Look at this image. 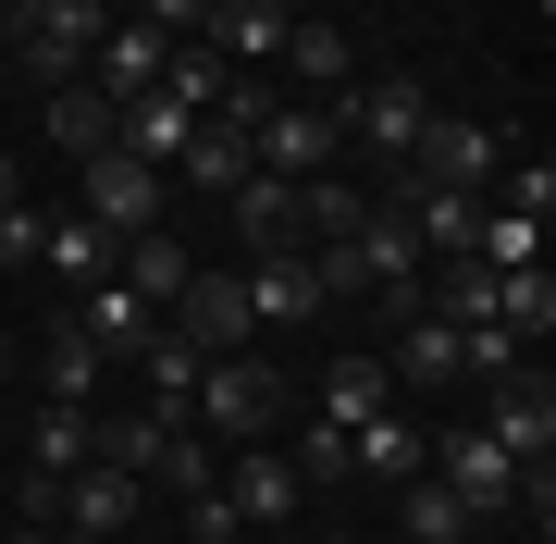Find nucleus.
Listing matches in <instances>:
<instances>
[{
	"instance_id": "1",
	"label": "nucleus",
	"mask_w": 556,
	"mask_h": 544,
	"mask_svg": "<svg viewBox=\"0 0 556 544\" xmlns=\"http://www.w3.org/2000/svg\"><path fill=\"white\" fill-rule=\"evenodd\" d=\"M334 124H346L358 162H371V186H383V174L420 149V124H433V87H420V75H358L346 100H334Z\"/></svg>"
},
{
	"instance_id": "16",
	"label": "nucleus",
	"mask_w": 556,
	"mask_h": 544,
	"mask_svg": "<svg viewBox=\"0 0 556 544\" xmlns=\"http://www.w3.org/2000/svg\"><path fill=\"white\" fill-rule=\"evenodd\" d=\"M100 383H112V359H100V334H87L75 309H62V322L38 334V396H50V408H87V396H100Z\"/></svg>"
},
{
	"instance_id": "28",
	"label": "nucleus",
	"mask_w": 556,
	"mask_h": 544,
	"mask_svg": "<svg viewBox=\"0 0 556 544\" xmlns=\"http://www.w3.org/2000/svg\"><path fill=\"white\" fill-rule=\"evenodd\" d=\"M25 470H38V483L87 470V408H50V396H38V421H25Z\"/></svg>"
},
{
	"instance_id": "33",
	"label": "nucleus",
	"mask_w": 556,
	"mask_h": 544,
	"mask_svg": "<svg viewBox=\"0 0 556 544\" xmlns=\"http://www.w3.org/2000/svg\"><path fill=\"white\" fill-rule=\"evenodd\" d=\"M13 199H38V186H25V162H13V149H0V211H13Z\"/></svg>"
},
{
	"instance_id": "15",
	"label": "nucleus",
	"mask_w": 556,
	"mask_h": 544,
	"mask_svg": "<svg viewBox=\"0 0 556 544\" xmlns=\"http://www.w3.org/2000/svg\"><path fill=\"white\" fill-rule=\"evenodd\" d=\"M285 25H298V13H273V0H211V13H199V50H223L236 75H273V62H285Z\"/></svg>"
},
{
	"instance_id": "30",
	"label": "nucleus",
	"mask_w": 556,
	"mask_h": 544,
	"mask_svg": "<svg viewBox=\"0 0 556 544\" xmlns=\"http://www.w3.org/2000/svg\"><path fill=\"white\" fill-rule=\"evenodd\" d=\"M495 322H507L519 346H544V334H556V284H544V273H495Z\"/></svg>"
},
{
	"instance_id": "12",
	"label": "nucleus",
	"mask_w": 556,
	"mask_h": 544,
	"mask_svg": "<svg viewBox=\"0 0 556 544\" xmlns=\"http://www.w3.org/2000/svg\"><path fill=\"white\" fill-rule=\"evenodd\" d=\"M482 433H495L519 470H556V396H544V371H495L482 383Z\"/></svg>"
},
{
	"instance_id": "11",
	"label": "nucleus",
	"mask_w": 556,
	"mask_h": 544,
	"mask_svg": "<svg viewBox=\"0 0 556 544\" xmlns=\"http://www.w3.org/2000/svg\"><path fill=\"white\" fill-rule=\"evenodd\" d=\"M137 470H100V458H87V470H62V483L38 495L50 507V532H100V544H124V532H137Z\"/></svg>"
},
{
	"instance_id": "36",
	"label": "nucleus",
	"mask_w": 556,
	"mask_h": 544,
	"mask_svg": "<svg viewBox=\"0 0 556 544\" xmlns=\"http://www.w3.org/2000/svg\"><path fill=\"white\" fill-rule=\"evenodd\" d=\"M13 359H25V346H13V322H0V383H13Z\"/></svg>"
},
{
	"instance_id": "29",
	"label": "nucleus",
	"mask_w": 556,
	"mask_h": 544,
	"mask_svg": "<svg viewBox=\"0 0 556 544\" xmlns=\"http://www.w3.org/2000/svg\"><path fill=\"white\" fill-rule=\"evenodd\" d=\"M149 483H161V495H211V483H223V445H211L199 421H174V445H161Z\"/></svg>"
},
{
	"instance_id": "20",
	"label": "nucleus",
	"mask_w": 556,
	"mask_h": 544,
	"mask_svg": "<svg viewBox=\"0 0 556 544\" xmlns=\"http://www.w3.org/2000/svg\"><path fill=\"white\" fill-rule=\"evenodd\" d=\"M186 273H199V248H186L174 223H149V236H124V248H112V284H137L149 309H174V284H186Z\"/></svg>"
},
{
	"instance_id": "32",
	"label": "nucleus",
	"mask_w": 556,
	"mask_h": 544,
	"mask_svg": "<svg viewBox=\"0 0 556 544\" xmlns=\"http://www.w3.org/2000/svg\"><path fill=\"white\" fill-rule=\"evenodd\" d=\"M186 532H199V544H236V507H223V483H211V495H186Z\"/></svg>"
},
{
	"instance_id": "6",
	"label": "nucleus",
	"mask_w": 556,
	"mask_h": 544,
	"mask_svg": "<svg viewBox=\"0 0 556 544\" xmlns=\"http://www.w3.org/2000/svg\"><path fill=\"white\" fill-rule=\"evenodd\" d=\"M223 507H236V532H298L309 483H298V458L260 433V445H223Z\"/></svg>"
},
{
	"instance_id": "25",
	"label": "nucleus",
	"mask_w": 556,
	"mask_h": 544,
	"mask_svg": "<svg viewBox=\"0 0 556 544\" xmlns=\"http://www.w3.org/2000/svg\"><path fill=\"white\" fill-rule=\"evenodd\" d=\"M248 174H260V162H248V137H236V124H211V112H199V137H186L174 186H199V199H236Z\"/></svg>"
},
{
	"instance_id": "5",
	"label": "nucleus",
	"mask_w": 556,
	"mask_h": 544,
	"mask_svg": "<svg viewBox=\"0 0 556 544\" xmlns=\"http://www.w3.org/2000/svg\"><path fill=\"white\" fill-rule=\"evenodd\" d=\"M507 124H482V112H433V124H420V149H408V162L396 174H420V186H457V199H482V186H495L507 174Z\"/></svg>"
},
{
	"instance_id": "37",
	"label": "nucleus",
	"mask_w": 556,
	"mask_h": 544,
	"mask_svg": "<svg viewBox=\"0 0 556 544\" xmlns=\"http://www.w3.org/2000/svg\"><path fill=\"white\" fill-rule=\"evenodd\" d=\"M309 544H358V532H309Z\"/></svg>"
},
{
	"instance_id": "10",
	"label": "nucleus",
	"mask_w": 556,
	"mask_h": 544,
	"mask_svg": "<svg viewBox=\"0 0 556 544\" xmlns=\"http://www.w3.org/2000/svg\"><path fill=\"white\" fill-rule=\"evenodd\" d=\"M112 13H124V0H38V13H25V38H13V62H25V75H50V87H75Z\"/></svg>"
},
{
	"instance_id": "8",
	"label": "nucleus",
	"mask_w": 556,
	"mask_h": 544,
	"mask_svg": "<svg viewBox=\"0 0 556 544\" xmlns=\"http://www.w3.org/2000/svg\"><path fill=\"white\" fill-rule=\"evenodd\" d=\"M420 470H433L445 495H470L482 520H507V507H519V458H507V445L482 433V421H445L433 445H420Z\"/></svg>"
},
{
	"instance_id": "2",
	"label": "nucleus",
	"mask_w": 556,
	"mask_h": 544,
	"mask_svg": "<svg viewBox=\"0 0 556 544\" xmlns=\"http://www.w3.org/2000/svg\"><path fill=\"white\" fill-rule=\"evenodd\" d=\"M75 211L124 248V236H149V223H174V174H149L137 149L112 137V149H87V162H75Z\"/></svg>"
},
{
	"instance_id": "19",
	"label": "nucleus",
	"mask_w": 556,
	"mask_h": 544,
	"mask_svg": "<svg viewBox=\"0 0 556 544\" xmlns=\"http://www.w3.org/2000/svg\"><path fill=\"white\" fill-rule=\"evenodd\" d=\"M223 223H236L248 261H273V248H298V186H285V174H248L236 199H223Z\"/></svg>"
},
{
	"instance_id": "26",
	"label": "nucleus",
	"mask_w": 556,
	"mask_h": 544,
	"mask_svg": "<svg viewBox=\"0 0 556 544\" xmlns=\"http://www.w3.org/2000/svg\"><path fill=\"white\" fill-rule=\"evenodd\" d=\"M383 408H396V371H383V359H334V371H321V421H334V433L383 421Z\"/></svg>"
},
{
	"instance_id": "38",
	"label": "nucleus",
	"mask_w": 556,
	"mask_h": 544,
	"mask_svg": "<svg viewBox=\"0 0 556 544\" xmlns=\"http://www.w3.org/2000/svg\"><path fill=\"white\" fill-rule=\"evenodd\" d=\"M62 544H100V532H62Z\"/></svg>"
},
{
	"instance_id": "24",
	"label": "nucleus",
	"mask_w": 556,
	"mask_h": 544,
	"mask_svg": "<svg viewBox=\"0 0 556 544\" xmlns=\"http://www.w3.org/2000/svg\"><path fill=\"white\" fill-rule=\"evenodd\" d=\"M38 273H62V284L87 298V284L112 273V236H100L87 211H50V223H38Z\"/></svg>"
},
{
	"instance_id": "4",
	"label": "nucleus",
	"mask_w": 556,
	"mask_h": 544,
	"mask_svg": "<svg viewBox=\"0 0 556 544\" xmlns=\"http://www.w3.org/2000/svg\"><path fill=\"white\" fill-rule=\"evenodd\" d=\"M248 162H260V174H285V186L334 174V162H346V124H334V100H285V87H273V112L248 124Z\"/></svg>"
},
{
	"instance_id": "21",
	"label": "nucleus",
	"mask_w": 556,
	"mask_h": 544,
	"mask_svg": "<svg viewBox=\"0 0 556 544\" xmlns=\"http://www.w3.org/2000/svg\"><path fill=\"white\" fill-rule=\"evenodd\" d=\"M420 445H433V433H420V421H408V396H396L383 421H358V433H346V483H408Z\"/></svg>"
},
{
	"instance_id": "14",
	"label": "nucleus",
	"mask_w": 556,
	"mask_h": 544,
	"mask_svg": "<svg viewBox=\"0 0 556 544\" xmlns=\"http://www.w3.org/2000/svg\"><path fill=\"white\" fill-rule=\"evenodd\" d=\"M273 87H285V100H346V87H358V62H346V38H334L321 13H298V25H285Z\"/></svg>"
},
{
	"instance_id": "9",
	"label": "nucleus",
	"mask_w": 556,
	"mask_h": 544,
	"mask_svg": "<svg viewBox=\"0 0 556 544\" xmlns=\"http://www.w3.org/2000/svg\"><path fill=\"white\" fill-rule=\"evenodd\" d=\"M161 322L199 346V359H236V346H260V334H248V284H236V261H199V273L174 284V309H161Z\"/></svg>"
},
{
	"instance_id": "22",
	"label": "nucleus",
	"mask_w": 556,
	"mask_h": 544,
	"mask_svg": "<svg viewBox=\"0 0 556 544\" xmlns=\"http://www.w3.org/2000/svg\"><path fill=\"white\" fill-rule=\"evenodd\" d=\"M75 322L100 334V359H137V346L161 334V309L137 298V284H112V273H100V284H87V298H75Z\"/></svg>"
},
{
	"instance_id": "18",
	"label": "nucleus",
	"mask_w": 556,
	"mask_h": 544,
	"mask_svg": "<svg viewBox=\"0 0 556 544\" xmlns=\"http://www.w3.org/2000/svg\"><path fill=\"white\" fill-rule=\"evenodd\" d=\"M396 532H408V544H495V520H482L470 495H445L433 470H408V483H396Z\"/></svg>"
},
{
	"instance_id": "23",
	"label": "nucleus",
	"mask_w": 556,
	"mask_h": 544,
	"mask_svg": "<svg viewBox=\"0 0 556 544\" xmlns=\"http://www.w3.org/2000/svg\"><path fill=\"white\" fill-rule=\"evenodd\" d=\"M112 137L137 149L149 174H174V162H186V137H199V112H186V100H161V87H149V100H124V124H112Z\"/></svg>"
},
{
	"instance_id": "3",
	"label": "nucleus",
	"mask_w": 556,
	"mask_h": 544,
	"mask_svg": "<svg viewBox=\"0 0 556 544\" xmlns=\"http://www.w3.org/2000/svg\"><path fill=\"white\" fill-rule=\"evenodd\" d=\"M186 421H199L211 445H260V433L285 421V383L260 371V346H236V359H211V371H199V396H186Z\"/></svg>"
},
{
	"instance_id": "34",
	"label": "nucleus",
	"mask_w": 556,
	"mask_h": 544,
	"mask_svg": "<svg viewBox=\"0 0 556 544\" xmlns=\"http://www.w3.org/2000/svg\"><path fill=\"white\" fill-rule=\"evenodd\" d=\"M0 544H62V532L50 520H0Z\"/></svg>"
},
{
	"instance_id": "27",
	"label": "nucleus",
	"mask_w": 556,
	"mask_h": 544,
	"mask_svg": "<svg viewBox=\"0 0 556 544\" xmlns=\"http://www.w3.org/2000/svg\"><path fill=\"white\" fill-rule=\"evenodd\" d=\"M112 100H100V87H50V149H62V162H87V149H112Z\"/></svg>"
},
{
	"instance_id": "13",
	"label": "nucleus",
	"mask_w": 556,
	"mask_h": 544,
	"mask_svg": "<svg viewBox=\"0 0 556 544\" xmlns=\"http://www.w3.org/2000/svg\"><path fill=\"white\" fill-rule=\"evenodd\" d=\"M161 62H174V38H161V25H137V13H112V25H100V50H87V75H75V87H100V100L124 112V100H149V87H161Z\"/></svg>"
},
{
	"instance_id": "31",
	"label": "nucleus",
	"mask_w": 556,
	"mask_h": 544,
	"mask_svg": "<svg viewBox=\"0 0 556 544\" xmlns=\"http://www.w3.org/2000/svg\"><path fill=\"white\" fill-rule=\"evenodd\" d=\"M38 223H50L38 199H13V211H0V273H38Z\"/></svg>"
},
{
	"instance_id": "7",
	"label": "nucleus",
	"mask_w": 556,
	"mask_h": 544,
	"mask_svg": "<svg viewBox=\"0 0 556 544\" xmlns=\"http://www.w3.org/2000/svg\"><path fill=\"white\" fill-rule=\"evenodd\" d=\"M248 284V334L273 346V334H309V322H334V298H321V273H309V248H273V261H236Z\"/></svg>"
},
{
	"instance_id": "17",
	"label": "nucleus",
	"mask_w": 556,
	"mask_h": 544,
	"mask_svg": "<svg viewBox=\"0 0 556 544\" xmlns=\"http://www.w3.org/2000/svg\"><path fill=\"white\" fill-rule=\"evenodd\" d=\"M383 371H396V396H408V383H470V346H457V322H433V309H396Z\"/></svg>"
},
{
	"instance_id": "35",
	"label": "nucleus",
	"mask_w": 556,
	"mask_h": 544,
	"mask_svg": "<svg viewBox=\"0 0 556 544\" xmlns=\"http://www.w3.org/2000/svg\"><path fill=\"white\" fill-rule=\"evenodd\" d=\"M25 13H38V0H0V50H13V38H25Z\"/></svg>"
}]
</instances>
